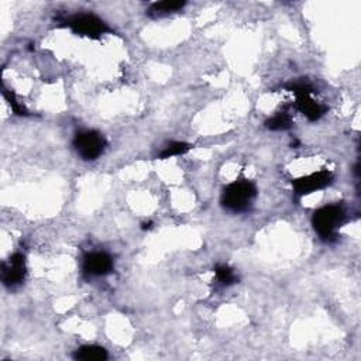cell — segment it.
Masks as SVG:
<instances>
[{"label": "cell", "mask_w": 361, "mask_h": 361, "mask_svg": "<svg viewBox=\"0 0 361 361\" xmlns=\"http://www.w3.org/2000/svg\"><path fill=\"white\" fill-rule=\"evenodd\" d=\"M345 219L347 213L343 204H327L313 213L312 226L323 241L331 243L336 240L337 230L345 223Z\"/></svg>", "instance_id": "6da1fadb"}, {"label": "cell", "mask_w": 361, "mask_h": 361, "mask_svg": "<svg viewBox=\"0 0 361 361\" xmlns=\"http://www.w3.org/2000/svg\"><path fill=\"white\" fill-rule=\"evenodd\" d=\"M257 196V186L248 179H238L227 185L221 193V206L230 212L241 213L250 209Z\"/></svg>", "instance_id": "7a4b0ae2"}, {"label": "cell", "mask_w": 361, "mask_h": 361, "mask_svg": "<svg viewBox=\"0 0 361 361\" xmlns=\"http://www.w3.org/2000/svg\"><path fill=\"white\" fill-rule=\"evenodd\" d=\"M66 25L78 35L97 39L109 32L107 24L93 13H76L66 20Z\"/></svg>", "instance_id": "3957f363"}, {"label": "cell", "mask_w": 361, "mask_h": 361, "mask_svg": "<svg viewBox=\"0 0 361 361\" xmlns=\"http://www.w3.org/2000/svg\"><path fill=\"white\" fill-rule=\"evenodd\" d=\"M288 89L290 92H293L295 96H296V102H295L296 109L303 116H306L310 121L319 120L326 113L327 109L324 106H322L320 103H317L312 97L313 89H312L310 85H307L305 82H295V83L288 85Z\"/></svg>", "instance_id": "277c9868"}, {"label": "cell", "mask_w": 361, "mask_h": 361, "mask_svg": "<svg viewBox=\"0 0 361 361\" xmlns=\"http://www.w3.org/2000/svg\"><path fill=\"white\" fill-rule=\"evenodd\" d=\"M73 147L82 159L93 161L103 154L106 148V140L96 130H83L75 134Z\"/></svg>", "instance_id": "5b68a950"}, {"label": "cell", "mask_w": 361, "mask_h": 361, "mask_svg": "<svg viewBox=\"0 0 361 361\" xmlns=\"http://www.w3.org/2000/svg\"><path fill=\"white\" fill-rule=\"evenodd\" d=\"M331 179H333V175L326 169L313 172L310 175H306V176L292 180L293 192L299 196H305V195H309V193H313L316 190L326 188L331 182Z\"/></svg>", "instance_id": "8992f818"}, {"label": "cell", "mask_w": 361, "mask_h": 361, "mask_svg": "<svg viewBox=\"0 0 361 361\" xmlns=\"http://www.w3.org/2000/svg\"><path fill=\"white\" fill-rule=\"evenodd\" d=\"M83 272L89 276H104L109 275L113 268V258L103 251L89 252L83 257Z\"/></svg>", "instance_id": "52a82bcc"}, {"label": "cell", "mask_w": 361, "mask_h": 361, "mask_svg": "<svg viewBox=\"0 0 361 361\" xmlns=\"http://www.w3.org/2000/svg\"><path fill=\"white\" fill-rule=\"evenodd\" d=\"M25 257L21 252L13 254L7 262L3 264L1 279L8 288L20 285L25 278Z\"/></svg>", "instance_id": "ba28073f"}, {"label": "cell", "mask_w": 361, "mask_h": 361, "mask_svg": "<svg viewBox=\"0 0 361 361\" xmlns=\"http://www.w3.org/2000/svg\"><path fill=\"white\" fill-rule=\"evenodd\" d=\"M73 357L76 360H82V361H104V360H107L109 355H107V351L103 347L92 344V345L79 347L75 351Z\"/></svg>", "instance_id": "9c48e42d"}, {"label": "cell", "mask_w": 361, "mask_h": 361, "mask_svg": "<svg viewBox=\"0 0 361 361\" xmlns=\"http://www.w3.org/2000/svg\"><path fill=\"white\" fill-rule=\"evenodd\" d=\"M292 126V117L286 110L278 111L275 116L268 118L265 121V127L272 130V131H281V130H288Z\"/></svg>", "instance_id": "30bf717a"}, {"label": "cell", "mask_w": 361, "mask_h": 361, "mask_svg": "<svg viewBox=\"0 0 361 361\" xmlns=\"http://www.w3.org/2000/svg\"><path fill=\"white\" fill-rule=\"evenodd\" d=\"M185 6V1H169V0H165V1H158V3H154L149 8V14L151 16H165V14H169V13H173V11H178L180 10L182 7Z\"/></svg>", "instance_id": "8fae6325"}, {"label": "cell", "mask_w": 361, "mask_h": 361, "mask_svg": "<svg viewBox=\"0 0 361 361\" xmlns=\"http://www.w3.org/2000/svg\"><path fill=\"white\" fill-rule=\"evenodd\" d=\"M214 275L221 286H230L238 281L235 272L228 265H217L214 269Z\"/></svg>", "instance_id": "7c38bea8"}, {"label": "cell", "mask_w": 361, "mask_h": 361, "mask_svg": "<svg viewBox=\"0 0 361 361\" xmlns=\"http://www.w3.org/2000/svg\"><path fill=\"white\" fill-rule=\"evenodd\" d=\"M190 149V144L183 142V141H173L171 144H168L159 154V158L165 159V158H171V157H176V155H182L185 152H188Z\"/></svg>", "instance_id": "4fadbf2b"}, {"label": "cell", "mask_w": 361, "mask_h": 361, "mask_svg": "<svg viewBox=\"0 0 361 361\" xmlns=\"http://www.w3.org/2000/svg\"><path fill=\"white\" fill-rule=\"evenodd\" d=\"M3 94H4L6 100L8 102V104H10L11 110H13L16 114H18V116H27V114H28V113H27V110H25V107H24V106H23V104L16 99V96H14V93H13V92L3 89Z\"/></svg>", "instance_id": "5bb4252c"}]
</instances>
